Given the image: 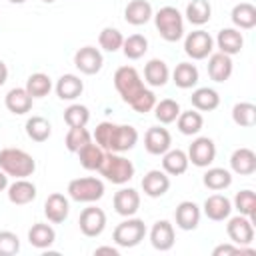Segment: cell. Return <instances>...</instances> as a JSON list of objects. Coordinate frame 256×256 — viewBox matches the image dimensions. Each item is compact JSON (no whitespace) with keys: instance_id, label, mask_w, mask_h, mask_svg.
I'll return each instance as SVG.
<instances>
[{"instance_id":"cell-11","label":"cell","mask_w":256,"mask_h":256,"mask_svg":"<svg viewBox=\"0 0 256 256\" xmlns=\"http://www.w3.org/2000/svg\"><path fill=\"white\" fill-rule=\"evenodd\" d=\"M78 226H80V232L88 238H96L104 232L106 228V212L102 208H96V206H88L80 212V218H78Z\"/></svg>"},{"instance_id":"cell-49","label":"cell","mask_w":256,"mask_h":256,"mask_svg":"<svg viewBox=\"0 0 256 256\" xmlns=\"http://www.w3.org/2000/svg\"><path fill=\"white\" fill-rule=\"evenodd\" d=\"M8 80V66L4 64V60H0V86H4Z\"/></svg>"},{"instance_id":"cell-30","label":"cell","mask_w":256,"mask_h":256,"mask_svg":"<svg viewBox=\"0 0 256 256\" xmlns=\"http://www.w3.org/2000/svg\"><path fill=\"white\" fill-rule=\"evenodd\" d=\"M230 20L238 30H252L256 26V8L250 2H240L232 8Z\"/></svg>"},{"instance_id":"cell-25","label":"cell","mask_w":256,"mask_h":256,"mask_svg":"<svg viewBox=\"0 0 256 256\" xmlns=\"http://www.w3.org/2000/svg\"><path fill=\"white\" fill-rule=\"evenodd\" d=\"M230 170L240 176H250L256 172V154L250 148H236L230 156Z\"/></svg>"},{"instance_id":"cell-18","label":"cell","mask_w":256,"mask_h":256,"mask_svg":"<svg viewBox=\"0 0 256 256\" xmlns=\"http://www.w3.org/2000/svg\"><path fill=\"white\" fill-rule=\"evenodd\" d=\"M206 66H208V76L214 82H226L232 76V70H234L232 56L222 54V52H212L208 56V64Z\"/></svg>"},{"instance_id":"cell-34","label":"cell","mask_w":256,"mask_h":256,"mask_svg":"<svg viewBox=\"0 0 256 256\" xmlns=\"http://www.w3.org/2000/svg\"><path fill=\"white\" fill-rule=\"evenodd\" d=\"M202 184L212 192L226 190L232 184V172L226 168H208L202 176Z\"/></svg>"},{"instance_id":"cell-24","label":"cell","mask_w":256,"mask_h":256,"mask_svg":"<svg viewBox=\"0 0 256 256\" xmlns=\"http://www.w3.org/2000/svg\"><path fill=\"white\" fill-rule=\"evenodd\" d=\"M152 16H154V10L148 0H130L124 8V20L132 26H142L150 22Z\"/></svg>"},{"instance_id":"cell-52","label":"cell","mask_w":256,"mask_h":256,"mask_svg":"<svg viewBox=\"0 0 256 256\" xmlns=\"http://www.w3.org/2000/svg\"><path fill=\"white\" fill-rule=\"evenodd\" d=\"M42 2H46V4H52V2H56V0H42Z\"/></svg>"},{"instance_id":"cell-41","label":"cell","mask_w":256,"mask_h":256,"mask_svg":"<svg viewBox=\"0 0 256 256\" xmlns=\"http://www.w3.org/2000/svg\"><path fill=\"white\" fill-rule=\"evenodd\" d=\"M122 52L128 60H138L148 52V40L142 34H130L122 42Z\"/></svg>"},{"instance_id":"cell-43","label":"cell","mask_w":256,"mask_h":256,"mask_svg":"<svg viewBox=\"0 0 256 256\" xmlns=\"http://www.w3.org/2000/svg\"><path fill=\"white\" fill-rule=\"evenodd\" d=\"M122 42H124V36L118 28H112V26H106L102 28V32L98 34V44L102 50L106 52H118L122 48Z\"/></svg>"},{"instance_id":"cell-10","label":"cell","mask_w":256,"mask_h":256,"mask_svg":"<svg viewBox=\"0 0 256 256\" xmlns=\"http://www.w3.org/2000/svg\"><path fill=\"white\" fill-rule=\"evenodd\" d=\"M226 232H228L230 242L236 246H248L254 242V222L248 216L238 214V216L228 218Z\"/></svg>"},{"instance_id":"cell-14","label":"cell","mask_w":256,"mask_h":256,"mask_svg":"<svg viewBox=\"0 0 256 256\" xmlns=\"http://www.w3.org/2000/svg\"><path fill=\"white\" fill-rule=\"evenodd\" d=\"M144 148L152 156H162L166 150L172 148V136L162 126H152L144 134Z\"/></svg>"},{"instance_id":"cell-6","label":"cell","mask_w":256,"mask_h":256,"mask_svg":"<svg viewBox=\"0 0 256 256\" xmlns=\"http://www.w3.org/2000/svg\"><path fill=\"white\" fill-rule=\"evenodd\" d=\"M66 192L74 202L92 204V202H98L104 196V182L100 178H96V176L74 178V180L68 182Z\"/></svg>"},{"instance_id":"cell-44","label":"cell","mask_w":256,"mask_h":256,"mask_svg":"<svg viewBox=\"0 0 256 256\" xmlns=\"http://www.w3.org/2000/svg\"><path fill=\"white\" fill-rule=\"evenodd\" d=\"M90 120V110L84 104H70L64 110V122L68 124V128H78V126H86Z\"/></svg>"},{"instance_id":"cell-5","label":"cell","mask_w":256,"mask_h":256,"mask_svg":"<svg viewBox=\"0 0 256 256\" xmlns=\"http://www.w3.org/2000/svg\"><path fill=\"white\" fill-rule=\"evenodd\" d=\"M98 172L108 182L122 186V184H126V182L132 180V176H134V164L128 158H124L122 154H118V152H106L104 154V160H102V164L98 168Z\"/></svg>"},{"instance_id":"cell-16","label":"cell","mask_w":256,"mask_h":256,"mask_svg":"<svg viewBox=\"0 0 256 256\" xmlns=\"http://www.w3.org/2000/svg\"><path fill=\"white\" fill-rule=\"evenodd\" d=\"M202 212L206 214L208 220L212 222H224L230 218L232 214V202L224 196V194H212L204 200V206H202Z\"/></svg>"},{"instance_id":"cell-8","label":"cell","mask_w":256,"mask_h":256,"mask_svg":"<svg viewBox=\"0 0 256 256\" xmlns=\"http://www.w3.org/2000/svg\"><path fill=\"white\" fill-rule=\"evenodd\" d=\"M212 50H214V38L206 30L198 28V30H192V32L186 34V38H184V52H186L188 58L204 60V58H208L212 54Z\"/></svg>"},{"instance_id":"cell-23","label":"cell","mask_w":256,"mask_h":256,"mask_svg":"<svg viewBox=\"0 0 256 256\" xmlns=\"http://www.w3.org/2000/svg\"><path fill=\"white\" fill-rule=\"evenodd\" d=\"M56 96L60 100H66V102H72L76 100L82 92H84V82L80 80V76L76 74H62L58 80H56Z\"/></svg>"},{"instance_id":"cell-4","label":"cell","mask_w":256,"mask_h":256,"mask_svg":"<svg viewBox=\"0 0 256 256\" xmlns=\"http://www.w3.org/2000/svg\"><path fill=\"white\" fill-rule=\"evenodd\" d=\"M158 34L166 42H178L184 36V16L174 6H162L154 16Z\"/></svg>"},{"instance_id":"cell-26","label":"cell","mask_w":256,"mask_h":256,"mask_svg":"<svg viewBox=\"0 0 256 256\" xmlns=\"http://www.w3.org/2000/svg\"><path fill=\"white\" fill-rule=\"evenodd\" d=\"M188 154L180 148H170L162 154V170L168 176H180L188 170Z\"/></svg>"},{"instance_id":"cell-29","label":"cell","mask_w":256,"mask_h":256,"mask_svg":"<svg viewBox=\"0 0 256 256\" xmlns=\"http://www.w3.org/2000/svg\"><path fill=\"white\" fill-rule=\"evenodd\" d=\"M190 102H192L194 110H198V112H212L220 106V94L214 88L202 86V88H196L192 92Z\"/></svg>"},{"instance_id":"cell-42","label":"cell","mask_w":256,"mask_h":256,"mask_svg":"<svg viewBox=\"0 0 256 256\" xmlns=\"http://www.w3.org/2000/svg\"><path fill=\"white\" fill-rule=\"evenodd\" d=\"M232 208H236L238 214L248 216L254 222V218H256V194L252 190H248V188L236 192L234 202H232Z\"/></svg>"},{"instance_id":"cell-50","label":"cell","mask_w":256,"mask_h":256,"mask_svg":"<svg viewBox=\"0 0 256 256\" xmlns=\"http://www.w3.org/2000/svg\"><path fill=\"white\" fill-rule=\"evenodd\" d=\"M8 188V174L0 168V192H4Z\"/></svg>"},{"instance_id":"cell-51","label":"cell","mask_w":256,"mask_h":256,"mask_svg":"<svg viewBox=\"0 0 256 256\" xmlns=\"http://www.w3.org/2000/svg\"><path fill=\"white\" fill-rule=\"evenodd\" d=\"M8 2H12V4H24L26 0H8Z\"/></svg>"},{"instance_id":"cell-27","label":"cell","mask_w":256,"mask_h":256,"mask_svg":"<svg viewBox=\"0 0 256 256\" xmlns=\"http://www.w3.org/2000/svg\"><path fill=\"white\" fill-rule=\"evenodd\" d=\"M170 78V70H168V64L160 58H152L146 62L144 66V82L152 88H160L168 82Z\"/></svg>"},{"instance_id":"cell-37","label":"cell","mask_w":256,"mask_h":256,"mask_svg":"<svg viewBox=\"0 0 256 256\" xmlns=\"http://www.w3.org/2000/svg\"><path fill=\"white\" fill-rule=\"evenodd\" d=\"M78 160H80V166L86 168V170H98L102 160H104V150L96 144V142H88L86 146H82L78 152Z\"/></svg>"},{"instance_id":"cell-15","label":"cell","mask_w":256,"mask_h":256,"mask_svg":"<svg viewBox=\"0 0 256 256\" xmlns=\"http://www.w3.org/2000/svg\"><path fill=\"white\" fill-rule=\"evenodd\" d=\"M176 242V234H174V224L170 220H156L150 228V244L160 250V252H168Z\"/></svg>"},{"instance_id":"cell-39","label":"cell","mask_w":256,"mask_h":256,"mask_svg":"<svg viewBox=\"0 0 256 256\" xmlns=\"http://www.w3.org/2000/svg\"><path fill=\"white\" fill-rule=\"evenodd\" d=\"M232 120L240 128H252L256 124V106L252 102H236L232 106Z\"/></svg>"},{"instance_id":"cell-22","label":"cell","mask_w":256,"mask_h":256,"mask_svg":"<svg viewBox=\"0 0 256 256\" xmlns=\"http://www.w3.org/2000/svg\"><path fill=\"white\" fill-rule=\"evenodd\" d=\"M214 44L218 46V52L234 56V54H240V50L244 46V36L238 28H222L218 32Z\"/></svg>"},{"instance_id":"cell-20","label":"cell","mask_w":256,"mask_h":256,"mask_svg":"<svg viewBox=\"0 0 256 256\" xmlns=\"http://www.w3.org/2000/svg\"><path fill=\"white\" fill-rule=\"evenodd\" d=\"M114 210L116 214L128 218V216H134L138 210H140V194L138 190L134 188H120L116 194H114Z\"/></svg>"},{"instance_id":"cell-9","label":"cell","mask_w":256,"mask_h":256,"mask_svg":"<svg viewBox=\"0 0 256 256\" xmlns=\"http://www.w3.org/2000/svg\"><path fill=\"white\" fill-rule=\"evenodd\" d=\"M188 162H192L196 168H208L216 158V144L208 136H198L188 146Z\"/></svg>"},{"instance_id":"cell-47","label":"cell","mask_w":256,"mask_h":256,"mask_svg":"<svg viewBox=\"0 0 256 256\" xmlns=\"http://www.w3.org/2000/svg\"><path fill=\"white\" fill-rule=\"evenodd\" d=\"M230 254H256V250L248 246H236V244H220L212 250V256H230Z\"/></svg>"},{"instance_id":"cell-31","label":"cell","mask_w":256,"mask_h":256,"mask_svg":"<svg viewBox=\"0 0 256 256\" xmlns=\"http://www.w3.org/2000/svg\"><path fill=\"white\" fill-rule=\"evenodd\" d=\"M198 78H200L198 68H196V64H192V62H180V64H176V68L172 70V82H174L178 88H182V90L194 88V86L198 84Z\"/></svg>"},{"instance_id":"cell-45","label":"cell","mask_w":256,"mask_h":256,"mask_svg":"<svg viewBox=\"0 0 256 256\" xmlns=\"http://www.w3.org/2000/svg\"><path fill=\"white\" fill-rule=\"evenodd\" d=\"M88 142H92V134L86 130V126H78V128H70L66 138H64V144L68 148V152H78L82 146H86Z\"/></svg>"},{"instance_id":"cell-40","label":"cell","mask_w":256,"mask_h":256,"mask_svg":"<svg viewBox=\"0 0 256 256\" xmlns=\"http://www.w3.org/2000/svg\"><path fill=\"white\" fill-rule=\"evenodd\" d=\"M152 110H154V116H156V120L160 124H172V122H176V118H178L182 108H180V104L176 100L164 98V100L156 102Z\"/></svg>"},{"instance_id":"cell-21","label":"cell","mask_w":256,"mask_h":256,"mask_svg":"<svg viewBox=\"0 0 256 256\" xmlns=\"http://www.w3.org/2000/svg\"><path fill=\"white\" fill-rule=\"evenodd\" d=\"M8 192V200L12 202V204H16V206H24V204H30V202H34L36 200V186H34V182H30V180H26V178H16L12 184H8V188H6Z\"/></svg>"},{"instance_id":"cell-46","label":"cell","mask_w":256,"mask_h":256,"mask_svg":"<svg viewBox=\"0 0 256 256\" xmlns=\"http://www.w3.org/2000/svg\"><path fill=\"white\" fill-rule=\"evenodd\" d=\"M20 252V238L10 230H0V256H14Z\"/></svg>"},{"instance_id":"cell-36","label":"cell","mask_w":256,"mask_h":256,"mask_svg":"<svg viewBox=\"0 0 256 256\" xmlns=\"http://www.w3.org/2000/svg\"><path fill=\"white\" fill-rule=\"evenodd\" d=\"M24 128H26V136L34 142H46L52 136V124L44 116H30Z\"/></svg>"},{"instance_id":"cell-28","label":"cell","mask_w":256,"mask_h":256,"mask_svg":"<svg viewBox=\"0 0 256 256\" xmlns=\"http://www.w3.org/2000/svg\"><path fill=\"white\" fill-rule=\"evenodd\" d=\"M32 102H34V98L26 92V88H12V90H8V94L4 98V104H6L8 112H12L16 116H22V114L30 112Z\"/></svg>"},{"instance_id":"cell-38","label":"cell","mask_w":256,"mask_h":256,"mask_svg":"<svg viewBox=\"0 0 256 256\" xmlns=\"http://www.w3.org/2000/svg\"><path fill=\"white\" fill-rule=\"evenodd\" d=\"M24 88H26V92H28L32 98H44V96H48L50 90H52V80H50V76L44 74V72H34V74L28 76Z\"/></svg>"},{"instance_id":"cell-12","label":"cell","mask_w":256,"mask_h":256,"mask_svg":"<svg viewBox=\"0 0 256 256\" xmlns=\"http://www.w3.org/2000/svg\"><path fill=\"white\" fill-rule=\"evenodd\" d=\"M102 64H104V58H102V52L94 46H82L76 50L74 54V66L86 74V76H94L102 70Z\"/></svg>"},{"instance_id":"cell-2","label":"cell","mask_w":256,"mask_h":256,"mask_svg":"<svg viewBox=\"0 0 256 256\" xmlns=\"http://www.w3.org/2000/svg\"><path fill=\"white\" fill-rule=\"evenodd\" d=\"M94 142L104 152H128L138 142V130L130 124H114V122H100L94 130Z\"/></svg>"},{"instance_id":"cell-7","label":"cell","mask_w":256,"mask_h":256,"mask_svg":"<svg viewBox=\"0 0 256 256\" xmlns=\"http://www.w3.org/2000/svg\"><path fill=\"white\" fill-rule=\"evenodd\" d=\"M144 236H146V224L144 220L134 216H128L126 220H122L112 232V240L120 248H134L144 240Z\"/></svg>"},{"instance_id":"cell-35","label":"cell","mask_w":256,"mask_h":256,"mask_svg":"<svg viewBox=\"0 0 256 256\" xmlns=\"http://www.w3.org/2000/svg\"><path fill=\"white\" fill-rule=\"evenodd\" d=\"M184 16H186V20L190 24L204 26L212 18V6H210L208 0H192V2H188Z\"/></svg>"},{"instance_id":"cell-19","label":"cell","mask_w":256,"mask_h":256,"mask_svg":"<svg viewBox=\"0 0 256 256\" xmlns=\"http://www.w3.org/2000/svg\"><path fill=\"white\" fill-rule=\"evenodd\" d=\"M142 190L150 198H160L170 190V176L164 170H148L142 178Z\"/></svg>"},{"instance_id":"cell-33","label":"cell","mask_w":256,"mask_h":256,"mask_svg":"<svg viewBox=\"0 0 256 256\" xmlns=\"http://www.w3.org/2000/svg\"><path fill=\"white\" fill-rule=\"evenodd\" d=\"M176 126L180 130V134L196 136L204 126V118L198 110H180V114L176 118Z\"/></svg>"},{"instance_id":"cell-17","label":"cell","mask_w":256,"mask_h":256,"mask_svg":"<svg viewBox=\"0 0 256 256\" xmlns=\"http://www.w3.org/2000/svg\"><path fill=\"white\" fill-rule=\"evenodd\" d=\"M70 214V202L64 194L52 192L44 202V216L52 224H62Z\"/></svg>"},{"instance_id":"cell-1","label":"cell","mask_w":256,"mask_h":256,"mask_svg":"<svg viewBox=\"0 0 256 256\" xmlns=\"http://www.w3.org/2000/svg\"><path fill=\"white\" fill-rule=\"evenodd\" d=\"M114 88L120 98L138 114H146L154 108L156 96L150 88L144 86L138 70L134 66H120L114 72Z\"/></svg>"},{"instance_id":"cell-3","label":"cell","mask_w":256,"mask_h":256,"mask_svg":"<svg viewBox=\"0 0 256 256\" xmlns=\"http://www.w3.org/2000/svg\"><path fill=\"white\" fill-rule=\"evenodd\" d=\"M0 168L14 178H28L36 170V160L22 148H2Z\"/></svg>"},{"instance_id":"cell-13","label":"cell","mask_w":256,"mask_h":256,"mask_svg":"<svg viewBox=\"0 0 256 256\" xmlns=\"http://www.w3.org/2000/svg\"><path fill=\"white\" fill-rule=\"evenodd\" d=\"M200 216H202V210H200V206H198L196 202H192V200H182V202L176 206V210H174L176 226H178L180 230H186V232L198 228Z\"/></svg>"},{"instance_id":"cell-48","label":"cell","mask_w":256,"mask_h":256,"mask_svg":"<svg viewBox=\"0 0 256 256\" xmlns=\"http://www.w3.org/2000/svg\"><path fill=\"white\" fill-rule=\"evenodd\" d=\"M94 254H112V256H118L120 250L114 248V246H98V248L94 250Z\"/></svg>"},{"instance_id":"cell-32","label":"cell","mask_w":256,"mask_h":256,"mask_svg":"<svg viewBox=\"0 0 256 256\" xmlns=\"http://www.w3.org/2000/svg\"><path fill=\"white\" fill-rule=\"evenodd\" d=\"M56 240V232L50 224H44V222H36L32 224V228L28 230V242L38 248V250H44V248H50Z\"/></svg>"}]
</instances>
